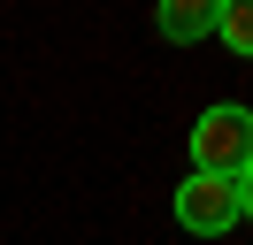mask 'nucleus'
Segmentation results:
<instances>
[{
	"label": "nucleus",
	"instance_id": "5",
	"mask_svg": "<svg viewBox=\"0 0 253 245\" xmlns=\"http://www.w3.org/2000/svg\"><path fill=\"white\" fill-rule=\"evenodd\" d=\"M238 222H253V168L238 176Z\"/></svg>",
	"mask_w": 253,
	"mask_h": 245
},
{
	"label": "nucleus",
	"instance_id": "4",
	"mask_svg": "<svg viewBox=\"0 0 253 245\" xmlns=\"http://www.w3.org/2000/svg\"><path fill=\"white\" fill-rule=\"evenodd\" d=\"M215 39L230 54H253V0H215Z\"/></svg>",
	"mask_w": 253,
	"mask_h": 245
},
{
	"label": "nucleus",
	"instance_id": "1",
	"mask_svg": "<svg viewBox=\"0 0 253 245\" xmlns=\"http://www.w3.org/2000/svg\"><path fill=\"white\" fill-rule=\"evenodd\" d=\"M253 168V107L215 100L200 122H192V176H246Z\"/></svg>",
	"mask_w": 253,
	"mask_h": 245
},
{
	"label": "nucleus",
	"instance_id": "3",
	"mask_svg": "<svg viewBox=\"0 0 253 245\" xmlns=\"http://www.w3.org/2000/svg\"><path fill=\"white\" fill-rule=\"evenodd\" d=\"M154 31L176 39V46H184V39H207V31H215V0H161V8H154Z\"/></svg>",
	"mask_w": 253,
	"mask_h": 245
},
{
	"label": "nucleus",
	"instance_id": "2",
	"mask_svg": "<svg viewBox=\"0 0 253 245\" xmlns=\"http://www.w3.org/2000/svg\"><path fill=\"white\" fill-rule=\"evenodd\" d=\"M176 222H184L192 238H222V230L238 222V184L230 176H184L176 184Z\"/></svg>",
	"mask_w": 253,
	"mask_h": 245
}]
</instances>
